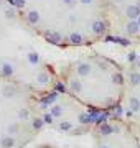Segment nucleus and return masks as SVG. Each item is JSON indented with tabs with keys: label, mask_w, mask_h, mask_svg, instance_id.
<instances>
[{
	"label": "nucleus",
	"mask_w": 140,
	"mask_h": 148,
	"mask_svg": "<svg viewBox=\"0 0 140 148\" xmlns=\"http://www.w3.org/2000/svg\"><path fill=\"white\" fill-rule=\"evenodd\" d=\"M58 102V92H49V94H45L41 99H40V107L41 109H46L48 110L49 106H53V104H56Z\"/></svg>",
	"instance_id": "nucleus-1"
},
{
	"label": "nucleus",
	"mask_w": 140,
	"mask_h": 148,
	"mask_svg": "<svg viewBox=\"0 0 140 148\" xmlns=\"http://www.w3.org/2000/svg\"><path fill=\"white\" fill-rule=\"evenodd\" d=\"M91 30H92L94 35L101 36V35H104V33L107 32V23H106V20H102V18H96V20L92 21Z\"/></svg>",
	"instance_id": "nucleus-2"
},
{
	"label": "nucleus",
	"mask_w": 140,
	"mask_h": 148,
	"mask_svg": "<svg viewBox=\"0 0 140 148\" xmlns=\"http://www.w3.org/2000/svg\"><path fill=\"white\" fill-rule=\"evenodd\" d=\"M92 73V66L86 61H81V63L76 64V74L79 76V77H89Z\"/></svg>",
	"instance_id": "nucleus-3"
},
{
	"label": "nucleus",
	"mask_w": 140,
	"mask_h": 148,
	"mask_svg": "<svg viewBox=\"0 0 140 148\" xmlns=\"http://www.w3.org/2000/svg\"><path fill=\"white\" fill-rule=\"evenodd\" d=\"M13 74H15V68H13V64L5 61V63L0 64V76L2 77H7V79H10L13 77Z\"/></svg>",
	"instance_id": "nucleus-4"
},
{
	"label": "nucleus",
	"mask_w": 140,
	"mask_h": 148,
	"mask_svg": "<svg viewBox=\"0 0 140 148\" xmlns=\"http://www.w3.org/2000/svg\"><path fill=\"white\" fill-rule=\"evenodd\" d=\"M48 112L53 115L54 120H56V119H63V115H65V112H66V107L56 102V104H53V106L48 107Z\"/></svg>",
	"instance_id": "nucleus-5"
},
{
	"label": "nucleus",
	"mask_w": 140,
	"mask_h": 148,
	"mask_svg": "<svg viewBox=\"0 0 140 148\" xmlns=\"http://www.w3.org/2000/svg\"><path fill=\"white\" fill-rule=\"evenodd\" d=\"M25 20H27L28 25H32V27H36L40 20H41V16H40V12L38 10H28L27 15H25Z\"/></svg>",
	"instance_id": "nucleus-6"
},
{
	"label": "nucleus",
	"mask_w": 140,
	"mask_h": 148,
	"mask_svg": "<svg viewBox=\"0 0 140 148\" xmlns=\"http://www.w3.org/2000/svg\"><path fill=\"white\" fill-rule=\"evenodd\" d=\"M45 40L51 45H61L63 43V35L59 32H46L45 33Z\"/></svg>",
	"instance_id": "nucleus-7"
},
{
	"label": "nucleus",
	"mask_w": 140,
	"mask_h": 148,
	"mask_svg": "<svg viewBox=\"0 0 140 148\" xmlns=\"http://www.w3.org/2000/svg\"><path fill=\"white\" fill-rule=\"evenodd\" d=\"M125 33L129 35V36H137L140 33V27L137 20H129L127 21V25H125Z\"/></svg>",
	"instance_id": "nucleus-8"
},
{
	"label": "nucleus",
	"mask_w": 140,
	"mask_h": 148,
	"mask_svg": "<svg viewBox=\"0 0 140 148\" xmlns=\"http://www.w3.org/2000/svg\"><path fill=\"white\" fill-rule=\"evenodd\" d=\"M16 94H18V89H16V86H13V84H5L2 87V95H3L5 99H13Z\"/></svg>",
	"instance_id": "nucleus-9"
},
{
	"label": "nucleus",
	"mask_w": 140,
	"mask_h": 148,
	"mask_svg": "<svg viewBox=\"0 0 140 148\" xmlns=\"http://www.w3.org/2000/svg\"><path fill=\"white\" fill-rule=\"evenodd\" d=\"M125 16L129 20H137L140 16V7L139 5H129L125 7Z\"/></svg>",
	"instance_id": "nucleus-10"
},
{
	"label": "nucleus",
	"mask_w": 140,
	"mask_h": 148,
	"mask_svg": "<svg viewBox=\"0 0 140 148\" xmlns=\"http://www.w3.org/2000/svg\"><path fill=\"white\" fill-rule=\"evenodd\" d=\"M16 119H18V122H22V123H25V122H32V114H30V109L28 107H22V109H18V112H16Z\"/></svg>",
	"instance_id": "nucleus-11"
},
{
	"label": "nucleus",
	"mask_w": 140,
	"mask_h": 148,
	"mask_svg": "<svg viewBox=\"0 0 140 148\" xmlns=\"http://www.w3.org/2000/svg\"><path fill=\"white\" fill-rule=\"evenodd\" d=\"M68 90H71V92H73V94H76V95L81 94V90H82L81 81H78V79H74V77H73V79L68 82Z\"/></svg>",
	"instance_id": "nucleus-12"
},
{
	"label": "nucleus",
	"mask_w": 140,
	"mask_h": 148,
	"mask_svg": "<svg viewBox=\"0 0 140 148\" xmlns=\"http://www.w3.org/2000/svg\"><path fill=\"white\" fill-rule=\"evenodd\" d=\"M49 81H51V76H49V73H46V71H40V73L36 74V82L40 86L49 84Z\"/></svg>",
	"instance_id": "nucleus-13"
},
{
	"label": "nucleus",
	"mask_w": 140,
	"mask_h": 148,
	"mask_svg": "<svg viewBox=\"0 0 140 148\" xmlns=\"http://www.w3.org/2000/svg\"><path fill=\"white\" fill-rule=\"evenodd\" d=\"M68 40H69V43L73 46H78V45H81V43L84 41V38H82V35L79 32H73L69 36H68Z\"/></svg>",
	"instance_id": "nucleus-14"
},
{
	"label": "nucleus",
	"mask_w": 140,
	"mask_h": 148,
	"mask_svg": "<svg viewBox=\"0 0 140 148\" xmlns=\"http://www.w3.org/2000/svg\"><path fill=\"white\" fill-rule=\"evenodd\" d=\"M129 84L132 86V87L140 86V73L139 71H130L129 73Z\"/></svg>",
	"instance_id": "nucleus-15"
},
{
	"label": "nucleus",
	"mask_w": 140,
	"mask_h": 148,
	"mask_svg": "<svg viewBox=\"0 0 140 148\" xmlns=\"http://www.w3.org/2000/svg\"><path fill=\"white\" fill-rule=\"evenodd\" d=\"M129 109L134 114H137V112H140V99L139 97H129Z\"/></svg>",
	"instance_id": "nucleus-16"
},
{
	"label": "nucleus",
	"mask_w": 140,
	"mask_h": 148,
	"mask_svg": "<svg viewBox=\"0 0 140 148\" xmlns=\"http://www.w3.org/2000/svg\"><path fill=\"white\" fill-rule=\"evenodd\" d=\"M27 59H28V63L33 64V66L40 64V54H38L36 51H30V53L27 54Z\"/></svg>",
	"instance_id": "nucleus-17"
},
{
	"label": "nucleus",
	"mask_w": 140,
	"mask_h": 148,
	"mask_svg": "<svg viewBox=\"0 0 140 148\" xmlns=\"http://www.w3.org/2000/svg\"><path fill=\"white\" fill-rule=\"evenodd\" d=\"M53 89H54V92H61V94H65L66 90H68V86H66L65 82H61V81H56L54 86H53Z\"/></svg>",
	"instance_id": "nucleus-18"
},
{
	"label": "nucleus",
	"mask_w": 140,
	"mask_h": 148,
	"mask_svg": "<svg viewBox=\"0 0 140 148\" xmlns=\"http://www.w3.org/2000/svg\"><path fill=\"white\" fill-rule=\"evenodd\" d=\"M41 119H43L45 125H54V119H53V115H51V114H49L48 110L41 114Z\"/></svg>",
	"instance_id": "nucleus-19"
},
{
	"label": "nucleus",
	"mask_w": 140,
	"mask_h": 148,
	"mask_svg": "<svg viewBox=\"0 0 140 148\" xmlns=\"http://www.w3.org/2000/svg\"><path fill=\"white\" fill-rule=\"evenodd\" d=\"M107 41H115V43H119V45H122V46H130V40L119 38V36H115V38H107Z\"/></svg>",
	"instance_id": "nucleus-20"
},
{
	"label": "nucleus",
	"mask_w": 140,
	"mask_h": 148,
	"mask_svg": "<svg viewBox=\"0 0 140 148\" xmlns=\"http://www.w3.org/2000/svg\"><path fill=\"white\" fill-rule=\"evenodd\" d=\"M112 81H114L117 86H122V84H124V77H122V74H120V73H114V74H112Z\"/></svg>",
	"instance_id": "nucleus-21"
},
{
	"label": "nucleus",
	"mask_w": 140,
	"mask_h": 148,
	"mask_svg": "<svg viewBox=\"0 0 140 148\" xmlns=\"http://www.w3.org/2000/svg\"><path fill=\"white\" fill-rule=\"evenodd\" d=\"M137 59H139V54L135 53V51H130V53L127 54V61H129V63H137Z\"/></svg>",
	"instance_id": "nucleus-22"
},
{
	"label": "nucleus",
	"mask_w": 140,
	"mask_h": 148,
	"mask_svg": "<svg viewBox=\"0 0 140 148\" xmlns=\"http://www.w3.org/2000/svg\"><path fill=\"white\" fill-rule=\"evenodd\" d=\"M27 5V0H13V8H23Z\"/></svg>",
	"instance_id": "nucleus-23"
},
{
	"label": "nucleus",
	"mask_w": 140,
	"mask_h": 148,
	"mask_svg": "<svg viewBox=\"0 0 140 148\" xmlns=\"http://www.w3.org/2000/svg\"><path fill=\"white\" fill-rule=\"evenodd\" d=\"M5 16H7V18H16L15 8H7V10H5Z\"/></svg>",
	"instance_id": "nucleus-24"
},
{
	"label": "nucleus",
	"mask_w": 140,
	"mask_h": 148,
	"mask_svg": "<svg viewBox=\"0 0 140 148\" xmlns=\"http://www.w3.org/2000/svg\"><path fill=\"white\" fill-rule=\"evenodd\" d=\"M65 5H68V7H74L76 5V0H61Z\"/></svg>",
	"instance_id": "nucleus-25"
},
{
	"label": "nucleus",
	"mask_w": 140,
	"mask_h": 148,
	"mask_svg": "<svg viewBox=\"0 0 140 148\" xmlns=\"http://www.w3.org/2000/svg\"><path fill=\"white\" fill-rule=\"evenodd\" d=\"M78 2H79V3H82V5H91L94 0H78Z\"/></svg>",
	"instance_id": "nucleus-26"
},
{
	"label": "nucleus",
	"mask_w": 140,
	"mask_h": 148,
	"mask_svg": "<svg viewBox=\"0 0 140 148\" xmlns=\"http://www.w3.org/2000/svg\"><path fill=\"white\" fill-rule=\"evenodd\" d=\"M135 66H137V69L140 71V56H139V59H137V63H135Z\"/></svg>",
	"instance_id": "nucleus-27"
},
{
	"label": "nucleus",
	"mask_w": 140,
	"mask_h": 148,
	"mask_svg": "<svg viewBox=\"0 0 140 148\" xmlns=\"http://www.w3.org/2000/svg\"><path fill=\"white\" fill-rule=\"evenodd\" d=\"M137 23H139V27H140V16H139V18H137Z\"/></svg>",
	"instance_id": "nucleus-28"
},
{
	"label": "nucleus",
	"mask_w": 140,
	"mask_h": 148,
	"mask_svg": "<svg viewBox=\"0 0 140 148\" xmlns=\"http://www.w3.org/2000/svg\"><path fill=\"white\" fill-rule=\"evenodd\" d=\"M40 148H53V147H40Z\"/></svg>",
	"instance_id": "nucleus-29"
},
{
	"label": "nucleus",
	"mask_w": 140,
	"mask_h": 148,
	"mask_svg": "<svg viewBox=\"0 0 140 148\" xmlns=\"http://www.w3.org/2000/svg\"><path fill=\"white\" fill-rule=\"evenodd\" d=\"M117 2H122V0H117Z\"/></svg>",
	"instance_id": "nucleus-30"
}]
</instances>
